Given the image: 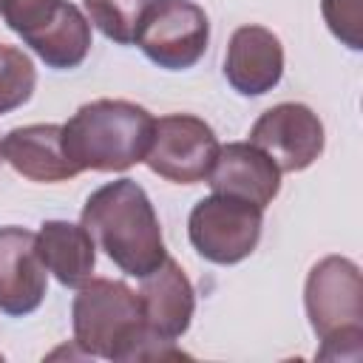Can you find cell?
Segmentation results:
<instances>
[{
  "label": "cell",
  "mask_w": 363,
  "mask_h": 363,
  "mask_svg": "<svg viewBox=\"0 0 363 363\" xmlns=\"http://www.w3.org/2000/svg\"><path fill=\"white\" fill-rule=\"evenodd\" d=\"M74 343L102 360H179L187 357L176 340L153 335L142 318L139 292L125 281L91 278L79 286L71 303Z\"/></svg>",
  "instance_id": "cell-1"
},
{
  "label": "cell",
  "mask_w": 363,
  "mask_h": 363,
  "mask_svg": "<svg viewBox=\"0 0 363 363\" xmlns=\"http://www.w3.org/2000/svg\"><path fill=\"white\" fill-rule=\"evenodd\" d=\"M96 250H102L125 275L145 278L164 258V238L150 196L133 179H116L96 187L82 207L79 221Z\"/></svg>",
  "instance_id": "cell-2"
},
{
  "label": "cell",
  "mask_w": 363,
  "mask_h": 363,
  "mask_svg": "<svg viewBox=\"0 0 363 363\" xmlns=\"http://www.w3.org/2000/svg\"><path fill=\"white\" fill-rule=\"evenodd\" d=\"M156 119L128 99H94L62 125L65 159L82 173H122L145 162Z\"/></svg>",
  "instance_id": "cell-3"
},
{
  "label": "cell",
  "mask_w": 363,
  "mask_h": 363,
  "mask_svg": "<svg viewBox=\"0 0 363 363\" xmlns=\"http://www.w3.org/2000/svg\"><path fill=\"white\" fill-rule=\"evenodd\" d=\"M303 306L320 340L318 357L357 360L363 340V284L360 267L346 255L320 258L303 286Z\"/></svg>",
  "instance_id": "cell-4"
},
{
  "label": "cell",
  "mask_w": 363,
  "mask_h": 363,
  "mask_svg": "<svg viewBox=\"0 0 363 363\" xmlns=\"http://www.w3.org/2000/svg\"><path fill=\"white\" fill-rule=\"evenodd\" d=\"M6 26L48 65L71 71L91 51V20L68 0H3Z\"/></svg>",
  "instance_id": "cell-5"
},
{
  "label": "cell",
  "mask_w": 363,
  "mask_h": 363,
  "mask_svg": "<svg viewBox=\"0 0 363 363\" xmlns=\"http://www.w3.org/2000/svg\"><path fill=\"white\" fill-rule=\"evenodd\" d=\"M264 210L224 193H213L190 210L187 235L193 250L218 267H230L252 255L261 241Z\"/></svg>",
  "instance_id": "cell-6"
},
{
  "label": "cell",
  "mask_w": 363,
  "mask_h": 363,
  "mask_svg": "<svg viewBox=\"0 0 363 363\" xmlns=\"http://www.w3.org/2000/svg\"><path fill=\"white\" fill-rule=\"evenodd\" d=\"M133 43L159 68L187 71L207 51V11L193 0H150Z\"/></svg>",
  "instance_id": "cell-7"
},
{
  "label": "cell",
  "mask_w": 363,
  "mask_h": 363,
  "mask_svg": "<svg viewBox=\"0 0 363 363\" xmlns=\"http://www.w3.org/2000/svg\"><path fill=\"white\" fill-rule=\"evenodd\" d=\"M218 147L221 145L204 119L193 113H167L153 125L145 164L173 184H199L207 182Z\"/></svg>",
  "instance_id": "cell-8"
},
{
  "label": "cell",
  "mask_w": 363,
  "mask_h": 363,
  "mask_svg": "<svg viewBox=\"0 0 363 363\" xmlns=\"http://www.w3.org/2000/svg\"><path fill=\"white\" fill-rule=\"evenodd\" d=\"M250 142L261 147L281 173H301L318 162L326 145L320 116L303 102H278L250 128Z\"/></svg>",
  "instance_id": "cell-9"
},
{
  "label": "cell",
  "mask_w": 363,
  "mask_h": 363,
  "mask_svg": "<svg viewBox=\"0 0 363 363\" xmlns=\"http://www.w3.org/2000/svg\"><path fill=\"white\" fill-rule=\"evenodd\" d=\"M48 289V269L37 252V233L0 227V312L23 318L34 312Z\"/></svg>",
  "instance_id": "cell-10"
},
{
  "label": "cell",
  "mask_w": 363,
  "mask_h": 363,
  "mask_svg": "<svg viewBox=\"0 0 363 363\" xmlns=\"http://www.w3.org/2000/svg\"><path fill=\"white\" fill-rule=\"evenodd\" d=\"M224 77L241 96H261L284 77V45L264 26H238L227 43Z\"/></svg>",
  "instance_id": "cell-11"
},
{
  "label": "cell",
  "mask_w": 363,
  "mask_h": 363,
  "mask_svg": "<svg viewBox=\"0 0 363 363\" xmlns=\"http://www.w3.org/2000/svg\"><path fill=\"white\" fill-rule=\"evenodd\" d=\"M207 182H210L213 193L244 199L261 210H267L272 204V199L281 193L278 164L252 142L221 145Z\"/></svg>",
  "instance_id": "cell-12"
},
{
  "label": "cell",
  "mask_w": 363,
  "mask_h": 363,
  "mask_svg": "<svg viewBox=\"0 0 363 363\" xmlns=\"http://www.w3.org/2000/svg\"><path fill=\"white\" fill-rule=\"evenodd\" d=\"M139 303L142 318L153 335L164 340H179L190 329L196 312V292L179 261L167 255L150 275L142 278Z\"/></svg>",
  "instance_id": "cell-13"
},
{
  "label": "cell",
  "mask_w": 363,
  "mask_h": 363,
  "mask_svg": "<svg viewBox=\"0 0 363 363\" xmlns=\"http://www.w3.org/2000/svg\"><path fill=\"white\" fill-rule=\"evenodd\" d=\"M3 162H9L20 176L31 182H68L79 176V170L65 159L62 150V125H23L11 128L0 139Z\"/></svg>",
  "instance_id": "cell-14"
},
{
  "label": "cell",
  "mask_w": 363,
  "mask_h": 363,
  "mask_svg": "<svg viewBox=\"0 0 363 363\" xmlns=\"http://www.w3.org/2000/svg\"><path fill=\"white\" fill-rule=\"evenodd\" d=\"M37 252L43 267L68 289H79L94 278L96 244L82 224L74 221H43L37 233Z\"/></svg>",
  "instance_id": "cell-15"
},
{
  "label": "cell",
  "mask_w": 363,
  "mask_h": 363,
  "mask_svg": "<svg viewBox=\"0 0 363 363\" xmlns=\"http://www.w3.org/2000/svg\"><path fill=\"white\" fill-rule=\"evenodd\" d=\"M147 6L150 0H85V11H88L85 17L108 40L119 45H130L136 40Z\"/></svg>",
  "instance_id": "cell-16"
},
{
  "label": "cell",
  "mask_w": 363,
  "mask_h": 363,
  "mask_svg": "<svg viewBox=\"0 0 363 363\" xmlns=\"http://www.w3.org/2000/svg\"><path fill=\"white\" fill-rule=\"evenodd\" d=\"M37 88V71L26 51L0 43V116L23 108Z\"/></svg>",
  "instance_id": "cell-17"
},
{
  "label": "cell",
  "mask_w": 363,
  "mask_h": 363,
  "mask_svg": "<svg viewBox=\"0 0 363 363\" xmlns=\"http://www.w3.org/2000/svg\"><path fill=\"white\" fill-rule=\"evenodd\" d=\"M320 14L329 26V31L352 51L363 48V37H360V0H320Z\"/></svg>",
  "instance_id": "cell-18"
},
{
  "label": "cell",
  "mask_w": 363,
  "mask_h": 363,
  "mask_svg": "<svg viewBox=\"0 0 363 363\" xmlns=\"http://www.w3.org/2000/svg\"><path fill=\"white\" fill-rule=\"evenodd\" d=\"M0 164H3V150H0Z\"/></svg>",
  "instance_id": "cell-19"
},
{
  "label": "cell",
  "mask_w": 363,
  "mask_h": 363,
  "mask_svg": "<svg viewBox=\"0 0 363 363\" xmlns=\"http://www.w3.org/2000/svg\"><path fill=\"white\" fill-rule=\"evenodd\" d=\"M0 9H3V0H0Z\"/></svg>",
  "instance_id": "cell-20"
}]
</instances>
